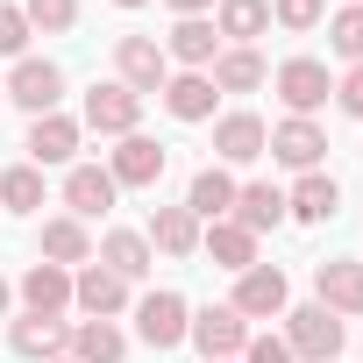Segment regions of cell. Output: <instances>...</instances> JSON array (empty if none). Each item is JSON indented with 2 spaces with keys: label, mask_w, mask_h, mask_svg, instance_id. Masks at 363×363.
I'll list each match as a JSON object with an SVG mask.
<instances>
[{
  "label": "cell",
  "mask_w": 363,
  "mask_h": 363,
  "mask_svg": "<svg viewBox=\"0 0 363 363\" xmlns=\"http://www.w3.org/2000/svg\"><path fill=\"white\" fill-rule=\"evenodd\" d=\"M285 349L292 363H335L342 356V320L313 299V306H285Z\"/></svg>",
  "instance_id": "6da1fadb"
},
{
  "label": "cell",
  "mask_w": 363,
  "mask_h": 363,
  "mask_svg": "<svg viewBox=\"0 0 363 363\" xmlns=\"http://www.w3.org/2000/svg\"><path fill=\"white\" fill-rule=\"evenodd\" d=\"M0 100L29 107V121H36V114H57V100H65V72H57L50 57H15V79H8V93H0Z\"/></svg>",
  "instance_id": "7a4b0ae2"
},
{
  "label": "cell",
  "mask_w": 363,
  "mask_h": 363,
  "mask_svg": "<svg viewBox=\"0 0 363 363\" xmlns=\"http://www.w3.org/2000/svg\"><path fill=\"white\" fill-rule=\"evenodd\" d=\"M114 79H121L128 93H164V79H171L164 43H157V36H121V43H114Z\"/></svg>",
  "instance_id": "3957f363"
},
{
  "label": "cell",
  "mask_w": 363,
  "mask_h": 363,
  "mask_svg": "<svg viewBox=\"0 0 363 363\" xmlns=\"http://www.w3.org/2000/svg\"><path fill=\"white\" fill-rule=\"evenodd\" d=\"M242 320H271V313H285L292 306V285H285V271L278 264H250L242 278H235V299H228Z\"/></svg>",
  "instance_id": "277c9868"
},
{
  "label": "cell",
  "mask_w": 363,
  "mask_h": 363,
  "mask_svg": "<svg viewBox=\"0 0 363 363\" xmlns=\"http://www.w3.org/2000/svg\"><path fill=\"white\" fill-rule=\"evenodd\" d=\"M186 328H193L186 292H150V299L135 306V335H143L150 349H178V342H186Z\"/></svg>",
  "instance_id": "5b68a950"
},
{
  "label": "cell",
  "mask_w": 363,
  "mask_h": 363,
  "mask_svg": "<svg viewBox=\"0 0 363 363\" xmlns=\"http://www.w3.org/2000/svg\"><path fill=\"white\" fill-rule=\"evenodd\" d=\"M186 342H200V356H207V363H221V356H242L250 320H242L235 306H200V313H193V328H186Z\"/></svg>",
  "instance_id": "8992f818"
},
{
  "label": "cell",
  "mask_w": 363,
  "mask_h": 363,
  "mask_svg": "<svg viewBox=\"0 0 363 363\" xmlns=\"http://www.w3.org/2000/svg\"><path fill=\"white\" fill-rule=\"evenodd\" d=\"M328 93H335V79H328V65H320V57H285V65H278V100H285L292 114H306V121H313V107H320Z\"/></svg>",
  "instance_id": "52a82bcc"
},
{
  "label": "cell",
  "mask_w": 363,
  "mask_h": 363,
  "mask_svg": "<svg viewBox=\"0 0 363 363\" xmlns=\"http://www.w3.org/2000/svg\"><path fill=\"white\" fill-rule=\"evenodd\" d=\"M135 121H143V93H128L121 79H107V86L86 93V128H100V135H135Z\"/></svg>",
  "instance_id": "ba28073f"
},
{
  "label": "cell",
  "mask_w": 363,
  "mask_h": 363,
  "mask_svg": "<svg viewBox=\"0 0 363 363\" xmlns=\"http://www.w3.org/2000/svg\"><path fill=\"white\" fill-rule=\"evenodd\" d=\"M278 164H292V171H320V157H328V135H320V121H306V114H292V121H278L271 128V143H264Z\"/></svg>",
  "instance_id": "9c48e42d"
},
{
  "label": "cell",
  "mask_w": 363,
  "mask_h": 363,
  "mask_svg": "<svg viewBox=\"0 0 363 363\" xmlns=\"http://www.w3.org/2000/svg\"><path fill=\"white\" fill-rule=\"evenodd\" d=\"M72 306H79L86 320H114V313L128 306V278H114L107 264H86V271L72 278Z\"/></svg>",
  "instance_id": "30bf717a"
},
{
  "label": "cell",
  "mask_w": 363,
  "mask_h": 363,
  "mask_svg": "<svg viewBox=\"0 0 363 363\" xmlns=\"http://www.w3.org/2000/svg\"><path fill=\"white\" fill-rule=\"evenodd\" d=\"M164 57L186 65V72H207V65L221 57V29H214L207 15H178V29L164 36Z\"/></svg>",
  "instance_id": "8fae6325"
},
{
  "label": "cell",
  "mask_w": 363,
  "mask_h": 363,
  "mask_svg": "<svg viewBox=\"0 0 363 363\" xmlns=\"http://www.w3.org/2000/svg\"><path fill=\"white\" fill-rule=\"evenodd\" d=\"M8 342H15V356H29V363H57V356H72V320L22 313V320L8 328Z\"/></svg>",
  "instance_id": "7c38bea8"
},
{
  "label": "cell",
  "mask_w": 363,
  "mask_h": 363,
  "mask_svg": "<svg viewBox=\"0 0 363 363\" xmlns=\"http://www.w3.org/2000/svg\"><path fill=\"white\" fill-rule=\"evenodd\" d=\"M114 200H121L114 171H100V164H72V178H65V207H72V221H93V214H107Z\"/></svg>",
  "instance_id": "4fadbf2b"
},
{
  "label": "cell",
  "mask_w": 363,
  "mask_h": 363,
  "mask_svg": "<svg viewBox=\"0 0 363 363\" xmlns=\"http://www.w3.org/2000/svg\"><path fill=\"white\" fill-rule=\"evenodd\" d=\"M22 150H29L36 171H43V164H72V157H79V121H72V114H36Z\"/></svg>",
  "instance_id": "5bb4252c"
},
{
  "label": "cell",
  "mask_w": 363,
  "mask_h": 363,
  "mask_svg": "<svg viewBox=\"0 0 363 363\" xmlns=\"http://www.w3.org/2000/svg\"><path fill=\"white\" fill-rule=\"evenodd\" d=\"M22 306H29V313H43V320H57V313L72 306V271L36 257V264L22 271Z\"/></svg>",
  "instance_id": "9a60e30c"
},
{
  "label": "cell",
  "mask_w": 363,
  "mask_h": 363,
  "mask_svg": "<svg viewBox=\"0 0 363 363\" xmlns=\"http://www.w3.org/2000/svg\"><path fill=\"white\" fill-rule=\"evenodd\" d=\"M313 292H320V306L342 320V313H363V264H349V257H328L320 271H313Z\"/></svg>",
  "instance_id": "2e32d148"
},
{
  "label": "cell",
  "mask_w": 363,
  "mask_h": 363,
  "mask_svg": "<svg viewBox=\"0 0 363 363\" xmlns=\"http://www.w3.org/2000/svg\"><path fill=\"white\" fill-rule=\"evenodd\" d=\"M164 164H171V150L164 143H150V135H121V150H114V186H157L164 178Z\"/></svg>",
  "instance_id": "e0dca14e"
},
{
  "label": "cell",
  "mask_w": 363,
  "mask_h": 363,
  "mask_svg": "<svg viewBox=\"0 0 363 363\" xmlns=\"http://www.w3.org/2000/svg\"><path fill=\"white\" fill-rule=\"evenodd\" d=\"M264 143H271V128H264L257 114H221V121H214V157H221V164H257Z\"/></svg>",
  "instance_id": "ac0fdd59"
},
{
  "label": "cell",
  "mask_w": 363,
  "mask_h": 363,
  "mask_svg": "<svg viewBox=\"0 0 363 363\" xmlns=\"http://www.w3.org/2000/svg\"><path fill=\"white\" fill-rule=\"evenodd\" d=\"M186 214H193V221H228V214H235V178H228L221 164L193 171V186H186Z\"/></svg>",
  "instance_id": "d6986e66"
},
{
  "label": "cell",
  "mask_w": 363,
  "mask_h": 363,
  "mask_svg": "<svg viewBox=\"0 0 363 363\" xmlns=\"http://www.w3.org/2000/svg\"><path fill=\"white\" fill-rule=\"evenodd\" d=\"M214 100H221V93H214L207 72H171V79H164V107H171L178 121H214Z\"/></svg>",
  "instance_id": "ffe728a7"
},
{
  "label": "cell",
  "mask_w": 363,
  "mask_h": 363,
  "mask_svg": "<svg viewBox=\"0 0 363 363\" xmlns=\"http://www.w3.org/2000/svg\"><path fill=\"white\" fill-rule=\"evenodd\" d=\"M335 207H342V186L328 171H299V186L285 193V214L292 221H335Z\"/></svg>",
  "instance_id": "44dd1931"
},
{
  "label": "cell",
  "mask_w": 363,
  "mask_h": 363,
  "mask_svg": "<svg viewBox=\"0 0 363 363\" xmlns=\"http://www.w3.org/2000/svg\"><path fill=\"white\" fill-rule=\"evenodd\" d=\"M143 242H150V250H164V257H193V250H200V221H193L186 207H157Z\"/></svg>",
  "instance_id": "7402d4cb"
},
{
  "label": "cell",
  "mask_w": 363,
  "mask_h": 363,
  "mask_svg": "<svg viewBox=\"0 0 363 363\" xmlns=\"http://www.w3.org/2000/svg\"><path fill=\"white\" fill-rule=\"evenodd\" d=\"M207 79H214V93H257L271 72H264V57H257V50H235V43H228V50L207 65Z\"/></svg>",
  "instance_id": "603a6c76"
},
{
  "label": "cell",
  "mask_w": 363,
  "mask_h": 363,
  "mask_svg": "<svg viewBox=\"0 0 363 363\" xmlns=\"http://www.w3.org/2000/svg\"><path fill=\"white\" fill-rule=\"evenodd\" d=\"M228 221L250 228V235H264V228L285 221V193H278V186H235V214H228Z\"/></svg>",
  "instance_id": "cb8c5ba5"
},
{
  "label": "cell",
  "mask_w": 363,
  "mask_h": 363,
  "mask_svg": "<svg viewBox=\"0 0 363 363\" xmlns=\"http://www.w3.org/2000/svg\"><path fill=\"white\" fill-rule=\"evenodd\" d=\"M43 264H93V235H86V221H72V214H57V221H43Z\"/></svg>",
  "instance_id": "d4e9b609"
},
{
  "label": "cell",
  "mask_w": 363,
  "mask_h": 363,
  "mask_svg": "<svg viewBox=\"0 0 363 363\" xmlns=\"http://www.w3.org/2000/svg\"><path fill=\"white\" fill-rule=\"evenodd\" d=\"M200 250H207L221 271H235V278L257 264V235H250V228H235V221H214V228L200 235Z\"/></svg>",
  "instance_id": "484cf974"
},
{
  "label": "cell",
  "mask_w": 363,
  "mask_h": 363,
  "mask_svg": "<svg viewBox=\"0 0 363 363\" xmlns=\"http://www.w3.org/2000/svg\"><path fill=\"white\" fill-rule=\"evenodd\" d=\"M150 257H157V250H150L135 228H107V235H100V264H107L114 278H128V285L150 271Z\"/></svg>",
  "instance_id": "4316f807"
},
{
  "label": "cell",
  "mask_w": 363,
  "mask_h": 363,
  "mask_svg": "<svg viewBox=\"0 0 363 363\" xmlns=\"http://www.w3.org/2000/svg\"><path fill=\"white\" fill-rule=\"evenodd\" d=\"M128 356V335L114 320H79L72 328V363H121Z\"/></svg>",
  "instance_id": "83f0119b"
},
{
  "label": "cell",
  "mask_w": 363,
  "mask_h": 363,
  "mask_svg": "<svg viewBox=\"0 0 363 363\" xmlns=\"http://www.w3.org/2000/svg\"><path fill=\"white\" fill-rule=\"evenodd\" d=\"M214 29L235 43V50H250L264 29H271V0H221V15H214Z\"/></svg>",
  "instance_id": "f1b7e54d"
},
{
  "label": "cell",
  "mask_w": 363,
  "mask_h": 363,
  "mask_svg": "<svg viewBox=\"0 0 363 363\" xmlns=\"http://www.w3.org/2000/svg\"><path fill=\"white\" fill-rule=\"evenodd\" d=\"M0 207H8V214H36V207H43V171H36V164L0 171Z\"/></svg>",
  "instance_id": "f546056e"
},
{
  "label": "cell",
  "mask_w": 363,
  "mask_h": 363,
  "mask_svg": "<svg viewBox=\"0 0 363 363\" xmlns=\"http://www.w3.org/2000/svg\"><path fill=\"white\" fill-rule=\"evenodd\" d=\"M328 50L349 57V65H363V0H349V8L328 22Z\"/></svg>",
  "instance_id": "4dcf8cb0"
},
{
  "label": "cell",
  "mask_w": 363,
  "mask_h": 363,
  "mask_svg": "<svg viewBox=\"0 0 363 363\" xmlns=\"http://www.w3.org/2000/svg\"><path fill=\"white\" fill-rule=\"evenodd\" d=\"M22 15H29L36 36H65L79 22V0H22Z\"/></svg>",
  "instance_id": "1f68e13d"
},
{
  "label": "cell",
  "mask_w": 363,
  "mask_h": 363,
  "mask_svg": "<svg viewBox=\"0 0 363 363\" xmlns=\"http://www.w3.org/2000/svg\"><path fill=\"white\" fill-rule=\"evenodd\" d=\"M29 36H36V29H29V15L15 8V0H0V57H22V50H29Z\"/></svg>",
  "instance_id": "d6a6232c"
},
{
  "label": "cell",
  "mask_w": 363,
  "mask_h": 363,
  "mask_svg": "<svg viewBox=\"0 0 363 363\" xmlns=\"http://www.w3.org/2000/svg\"><path fill=\"white\" fill-rule=\"evenodd\" d=\"M328 15V0H271V22L278 29H313Z\"/></svg>",
  "instance_id": "836d02e7"
},
{
  "label": "cell",
  "mask_w": 363,
  "mask_h": 363,
  "mask_svg": "<svg viewBox=\"0 0 363 363\" xmlns=\"http://www.w3.org/2000/svg\"><path fill=\"white\" fill-rule=\"evenodd\" d=\"M242 363H292V349H285V335H250Z\"/></svg>",
  "instance_id": "e575fe53"
},
{
  "label": "cell",
  "mask_w": 363,
  "mask_h": 363,
  "mask_svg": "<svg viewBox=\"0 0 363 363\" xmlns=\"http://www.w3.org/2000/svg\"><path fill=\"white\" fill-rule=\"evenodd\" d=\"M335 100H342V114H356V121H363V65H349V79L335 86Z\"/></svg>",
  "instance_id": "d590c367"
},
{
  "label": "cell",
  "mask_w": 363,
  "mask_h": 363,
  "mask_svg": "<svg viewBox=\"0 0 363 363\" xmlns=\"http://www.w3.org/2000/svg\"><path fill=\"white\" fill-rule=\"evenodd\" d=\"M171 8H178V15H207L214 0H171Z\"/></svg>",
  "instance_id": "8d00e7d4"
},
{
  "label": "cell",
  "mask_w": 363,
  "mask_h": 363,
  "mask_svg": "<svg viewBox=\"0 0 363 363\" xmlns=\"http://www.w3.org/2000/svg\"><path fill=\"white\" fill-rule=\"evenodd\" d=\"M114 8H150V0H114Z\"/></svg>",
  "instance_id": "74e56055"
},
{
  "label": "cell",
  "mask_w": 363,
  "mask_h": 363,
  "mask_svg": "<svg viewBox=\"0 0 363 363\" xmlns=\"http://www.w3.org/2000/svg\"><path fill=\"white\" fill-rule=\"evenodd\" d=\"M0 313H8V278H0Z\"/></svg>",
  "instance_id": "f35d334b"
},
{
  "label": "cell",
  "mask_w": 363,
  "mask_h": 363,
  "mask_svg": "<svg viewBox=\"0 0 363 363\" xmlns=\"http://www.w3.org/2000/svg\"><path fill=\"white\" fill-rule=\"evenodd\" d=\"M221 363H235V356H221Z\"/></svg>",
  "instance_id": "ab89813d"
},
{
  "label": "cell",
  "mask_w": 363,
  "mask_h": 363,
  "mask_svg": "<svg viewBox=\"0 0 363 363\" xmlns=\"http://www.w3.org/2000/svg\"><path fill=\"white\" fill-rule=\"evenodd\" d=\"M57 363H72V356H57Z\"/></svg>",
  "instance_id": "60d3db41"
}]
</instances>
